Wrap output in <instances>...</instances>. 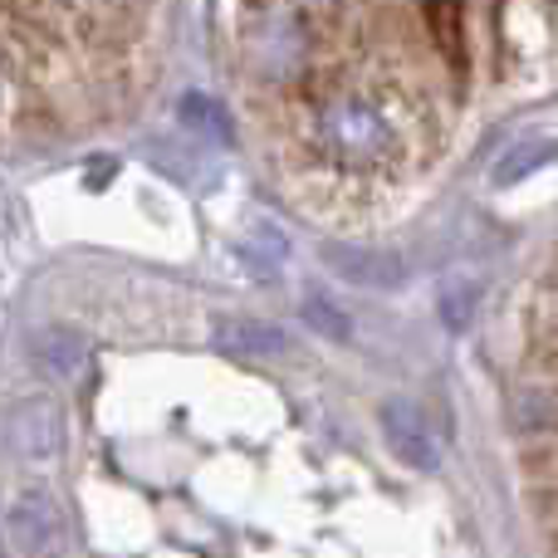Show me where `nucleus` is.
Here are the masks:
<instances>
[{
    "label": "nucleus",
    "instance_id": "20e7f679",
    "mask_svg": "<svg viewBox=\"0 0 558 558\" xmlns=\"http://www.w3.org/2000/svg\"><path fill=\"white\" fill-rule=\"evenodd\" d=\"M383 432H387V446L397 451V461H407L412 471H441V441H436L432 422L412 402H387Z\"/></svg>",
    "mask_w": 558,
    "mask_h": 558
},
{
    "label": "nucleus",
    "instance_id": "423d86ee",
    "mask_svg": "<svg viewBox=\"0 0 558 558\" xmlns=\"http://www.w3.org/2000/svg\"><path fill=\"white\" fill-rule=\"evenodd\" d=\"M10 446H15L25 461H49L59 451V407L49 397L35 402H20L10 412Z\"/></svg>",
    "mask_w": 558,
    "mask_h": 558
},
{
    "label": "nucleus",
    "instance_id": "39448f33",
    "mask_svg": "<svg viewBox=\"0 0 558 558\" xmlns=\"http://www.w3.org/2000/svg\"><path fill=\"white\" fill-rule=\"evenodd\" d=\"M211 343L231 357H279L289 353V333L265 318L251 314H216L211 318Z\"/></svg>",
    "mask_w": 558,
    "mask_h": 558
},
{
    "label": "nucleus",
    "instance_id": "1a4fd4ad",
    "mask_svg": "<svg viewBox=\"0 0 558 558\" xmlns=\"http://www.w3.org/2000/svg\"><path fill=\"white\" fill-rule=\"evenodd\" d=\"M475 308H481V284H475V279H451V284L441 289V318L451 328L471 324Z\"/></svg>",
    "mask_w": 558,
    "mask_h": 558
},
{
    "label": "nucleus",
    "instance_id": "0eeeda50",
    "mask_svg": "<svg viewBox=\"0 0 558 558\" xmlns=\"http://www.w3.org/2000/svg\"><path fill=\"white\" fill-rule=\"evenodd\" d=\"M177 113H182V123L192 128V133L211 137V143H231L235 137V123H231V113H226V104H216V98H206V94H186Z\"/></svg>",
    "mask_w": 558,
    "mask_h": 558
},
{
    "label": "nucleus",
    "instance_id": "f257e3e1",
    "mask_svg": "<svg viewBox=\"0 0 558 558\" xmlns=\"http://www.w3.org/2000/svg\"><path fill=\"white\" fill-rule=\"evenodd\" d=\"M314 147L338 167H353V172H367V167L387 162L402 143V128H397L392 108L377 94H363V88H338L318 104L314 113Z\"/></svg>",
    "mask_w": 558,
    "mask_h": 558
},
{
    "label": "nucleus",
    "instance_id": "6e6552de",
    "mask_svg": "<svg viewBox=\"0 0 558 558\" xmlns=\"http://www.w3.org/2000/svg\"><path fill=\"white\" fill-rule=\"evenodd\" d=\"M35 363L54 377H69L84 367V338H74L69 328H54V333L35 338Z\"/></svg>",
    "mask_w": 558,
    "mask_h": 558
},
{
    "label": "nucleus",
    "instance_id": "7ed1b4c3",
    "mask_svg": "<svg viewBox=\"0 0 558 558\" xmlns=\"http://www.w3.org/2000/svg\"><path fill=\"white\" fill-rule=\"evenodd\" d=\"M318 260H324L333 275H343L348 284H363V289H397V284L407 279L402 255L377 251V245L324 241V245H318Z\"/></svg>",
    "mask_w": 558,
    "mask_h": 558
},
{
    "label": "nucleus",
    "instance_id": "f8f14e48",
    "mask_svg": "<svg viewBox=\"0 0 558 558\" xmlns=\"http://www.w3.org/2000/svg\"><path fill=\"white\" fill-rule=\"evenodd\" d=\"M549 392H539V387H524V392H514V422H520V432H549Z\"/></svg>",
    "mask_w": 558,
    "mask_h": 558
},
{
    "label": "nucleus",
    "instance_id": "f03ea898",
    "mask_svg": "<svg viewBox=\"0 0 558 558\" xmlns=\"http://www.w3.org/2000/svg\"><path fill=\"white\" fill-rule=\"evenodd\" d=\"M5 530L25 558H59L69 549V514L54 490H15L5 505Z\"/></svg>",
    "mask_w": 558,
    "mask_h": 558
},
{
    "label": "nucleus",
    "instance_id": "9d476101",
    "mask_svg": "<svg viewBox=\"0 0 558 558\" xmlns=\"http://www.w3.org/2000/svg\"><path fill=\"white\" fill-rule=\"evenodd\" d=\"M554 157V143H534V147H520V153H510L505 162H495V186H514L520 177L539 172L544 162Z\"/></svg>",
    "mask_w": 558,
    "mask_h": 558
},
{
    "label": "nucleus",
    "instance_id": "9b49d317",
    "mask_svg": "<svg viewBox=\"0 0 558 558\" xmlns=\"http://www.w3.org/2000/svg\"><path fill=\"white\" fill-rule=\"evenodd\" d=\"M304 324L318 328L324 338H333V343H343V338H348V314L333 304V299H324V294H308L304 299Z\"/></svg>",
    "mask_w": 558,
    "mask_h": 558
}]
</instances>
